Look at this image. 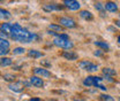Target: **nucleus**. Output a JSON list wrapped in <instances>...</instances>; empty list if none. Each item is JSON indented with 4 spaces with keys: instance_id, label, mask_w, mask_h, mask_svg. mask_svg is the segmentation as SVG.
Wrapping results in <instances>:
<instances>
[{
    "instance_id": "obj_5",
    "label": "nucleus",
    "mask_w": 120,
    "mask_h": 101,
    "mask_svg": "<svg viewBox=\"0 0 120 101\" xmlns=\"http://www.w3.org/2000/svg\"><path fill=\"white\" fill-rule=\"evenodd\" d=\"M65 6H60V5H56V3H49V5H44L43 6V10L44 12H53V10H62Z\"/></svg>"
},
{
    "instance_id": "obj_3",
    "label": "nucleus",
    "mask_w": 120,
    "mask_h": 101,
    "mask_svg": "<svg viewBox=\"0 0 120 101\" xmlns=\"http://www.w3.org/2000/svg\"><path fill=\"white\" fill-rule=\"evenodd\" d=\"M64 5H65V7H67L71 10H77L81 7V3L76 0H65Z\"/></svg>"
},
{
    "instance_id": "obj_21",
    "label": "nucleus",
    "mask_w": 120,
    "mask_h": 101,
    "mask_svg": "<svg viewBox=\"0 0 120 101\" xmlns=\"http://www.w3.org/2000/svg\"><path fill=\"white\" fill-rule=\"evenodd\" d=\"M90 64H91V62H90V61H81V62L79 63L80 68H81V69H83V70H87V68L89 67Z\"/></svg>"
},
{
    "instance_id": "obj_1",
    "label": "nucleus",
    "mask_w": 120,
    "mask_h": 101,
    "mask_svg": "<svg viewBox=\"0 0 120 101\" xmlns=\"http://www.w3.org/2000/svg\"><path fill=\"white\" fill-rule=\"evenodd\" d=\"M53 45H56L57 47H60V48H64V49H71L74 47V44L69 39H64V38H54Z\"/></svg>"
},
{
    "instance_id": "obj_11",
    "label": "nucleus",
    "mask_w": 120,
    "mask_h": 101,
    "mask_svg": "<svg viewBox=\"0 0 120 101\" xmlns=\"http://www.w3.org/2000/svg\"><path fill=\"white\" fill-rule=\"evenodd\" d=\"M80 16L83 18V20H87V21H91L94 18V15L90 13L89 10H81L80 12Z\"/></svg>"
},
{
    "instance_id": "obj_17",
    "label": "nucleus",
    "mask_w": 120,
    "mask_h": 101,
    "mask_svg": "<svg viewBox=\"0 0 120 101\" xmlns=\"http://www.w3.org/2000/svg\"><path fill=\"white\" fill-rule=\"evenodd\" d=\"M9 46H11V44L7 40V39H0V48H5V49H9Z\"/></svg>"
},
{
    "instance_id": "obj_19",
    "label": "nucleus",
    "mask_w": 120,
    "mask_h": 101,
    "mask_svg": "<svg viewBox=\"0 0 120 101\" xmlns=\"http://www.w3.org/2000/svg\"><path fill=\"white\" fill-rule=\"evenodd\" d=\"M94 44H95L97 47H101L102 49H105V51H107V49L110 48V46H109L106 43H104V42H95Z\"/></svg>"
},
{
    "instance_id": "obj_6",
    "label": "nucleus",
    "mask_w": 120,
    "mask_h": 101,
    "mask_svg": "<svg viewBox=\"0 0 120 101\" xmlns=\"http://www.w3.org/2000/svg\"><path fill=\"white\" fill-rule=\"evenodd\" d=\"M30 84L34 85L35 87H43L44 82H43V79H42L41 77H38V76H32V77L30 78Z\"/></svg>"
},
{
    "instance_id": "obj_23",
    "label": "nucleus",
    "mask_w": 120,
    "mask_h": 101,
    "mask_svg": "<svg viewBox=\"0 0 120 101\" xmlns=\"http://www.w3.org/2000/svg\"><path fill=\"white\" fill-rule=\"evenodd\" d=\"M2 78H4L5 80H7V82H14L15 80V76L9 75V73H5V75L2 76Z\"/></svg>"
},
{
    "instance_id": "obj_4",
    "label": "nucleus",
    "mask_w": 120,
    "mask_h": 101,
    "mask_svg": "<svg viewBox=\"0 0 120 101\" xmlns=\"http://www.w3.org/2000/svg\"><path fill=\"white\" fill-rule=\"evenodd\" d=\"M34 73H35L36 76H41V77H43V78L51 77V72L49 71L47 69H45V68H35V69H34Z\"/></svg>"
},
{
    "instance_id": "obj_7",
    "label": "nucleus",
    "mask_w": 120,
    "mask_h": 101,
    "mask_svg": "<svg viewBox=\"0 0 120 101\" xmlns=\"http://www.w3.org/2000/svg\"><path fill=\"white\" fill-rule=\"evenodd\" d=\"M23 83H12V84H9V90L11 91H14V92H22L23 91Z\"/></svg>"
},
{
    "instance_id": "obj_26",
    "label": "nucleus",
    "mask_w": 120,
    "mask_h": 101,
    "mask_svg": "<svg viewBox=\"0 0 120 101\" xmlns=\"http://www.w3.org/2000/svg\"><path fill=\"white\" fill-rule=\"evenodd\" d=\"M94 55H95V56H102V55H103V51H101V49H98V51H95Z\"/></svg>"
},
{
    "instance_id": "obj_14",
    "label": "nucleus",
    "mask_w": 120,
    "mask_h": 101,
    "mask_svg": "<svg viewBox=\"0 0 120 101\" xmlns=\"http://www.w3.org/2000/svg\"><path fill=\"white\" fill-rule=\"evenodd\" d=\"M12 63H13V61L9 58H1V60H0L1 67H8V66H12Z\"/></svg>"
},
{
    "instance_id": "obj_18",
    "label": "nucleus",
    "mask_w": 120,
    "mask_h": 101,
    "mask_svg": "<svg viewBox=\"0 0 120 101\" xmlns=\"http://www.w3.org/2000/svg\"><path fill=\"white\" fill-rule=\"evenodd\" d=\"M0 13H1V18L2 20H9L12 17L11 13L8 10H5V9H0Z\"/></svg>"
},
{
    "instance_id": "obj_16",
    "label": "nucleus",
    "mask_w": 120,
    "mask_h": 101,
    "mask_svg": "<svg viewBox=\"0 0 120 101\" xmlns=\"http://www.w3.org/2000/svg\"><path fill=\"white\" fill-rule=\"evenodd\" d=\"M49 29H50V31H53V32H57V33L64 31L61 25H57V24H50L49 25Z\"/></svg>"
},
{
    "instance_id": "obj_10",
    "label": "nucleus",
    "mask_w": 120,
    "mask_h": 101,
    "mask_svg": "<svg viewBox=\"0 0 120 101\" xmlns=\"http://www.w3.org/2000/svg\"><path fill=\"white\" fill-rule=\"evenodd\" d=\"M0 29H1V32H5L7 35H11L12 33V30H13V24H11V23H2L1 27H0Z\"/></svg>"
},
{
    "instance_id": "obj_9",
    "label": "nucleus",
    "mask_w": 120,
    "mask_h": 101,
    "mask_svg": "<svg viewBox=\"0 0 120 101\" xmlns=\"http://www.w3.org/2000/svg\"><path fill=\"white\" fill-rule=\"evenodd\" d=\"M105 9H106V10H109V12H111V13H116V12L118 10V6H117V3H116V2L109 1V2H106V3H105Z\"/></svg>"
},
{
    "instance_id": "obj_2",
    "label": "nucleus",
    "mask_w": 120,
    "mask_h": 101,
    "mask_svg": "<svg viewBox=\"0 0 120 101\" xmlns=\"http://www.w3.org/2000/svg\"><path fill=\"white\" fill-rule=\"evenodd\" d=\"M60 22V25L61 27H65V28H69V29H73L76 27V23L73 18L71 17H61L59 20Z\"/></svg>"
},
{
    "instance_id": "obj_25",
    "label": "nucleus",
    "mask_w": 120,
    "mask_h": 101,
    "mask_svg": "<svg viewBox=\"0 0 120 101\" xmlns=\"http://www.w3.org/2000/svg\"><path fill=\"white\" fill-rule=\"evenodd\" d=\"M8 52H9V49H5V48H0V54H1V56L4 58V55H6V54H8Z\"/></svg>"
},
{
    "instance_id": "obj_20",
    "label": "nucleus",
    "mask_w": 120,
    "mask_h": 101,
    "mask_svg": "<svg viewBox=\"0 0 120 101\" xmlns=\"http://www.w3.org/2000/svg\"><path fill=\"white\" fill-rule=\"evenodd\" d=\"M24 52H26V49L23 47H15L13 49V53L15 55H22V54H24Z\"/></svg>"
},
{
    "instance_id": "obj_30",
    "label": "nucleus",
    "mask_w": 120,
    "mask_h": 101,
    "mask_svg": "<svg viewBox=\"0 0 120 101\" xmlns=\"http://www.w3.org/2000/svg\"><path fill=\"white\" fill-rule=\"evenodd\" d=\"M30 101H42V100H41V99H38V98H32Z\"/></svg>"
},
{
    "instance_id": "obj_13",
    "label": "nucleus",
    "mask_w": 120,
    "mask_h": 101,
    "mask_svg": "<svg viewBox=\"0 0 120 101\" xmlns=\"http://www.w3.org/2000/svg\"><path fill=\"white\" fill-rule=\"evenodd\" d=\"M102 71H103L104 76H109V77H112V76H116L117 75V71L114 69H111V68H104Z\"/></svg>"
},
{
    "instance_id": "obj_32",
    "label": "nucleus",
    "mask_w": 120,
    "mask_h": 101,
    "mask_svg": "<svg viewBox=\"0 0 120 101\" xmlns=\"http://www.w3.org/2000/svg\"><path fill=\"white\" fill-rule=\"evenodd\" d=\"M118 42H119V43H120V36H119V37H118Z\"/></svg>"
},
{
    "instance_id": "obj_27",
    "label": "nucleus",
    "mask_w": 120,
    "mask_h": 101,
    "mask_svg": "<svg viewBox=\"0 0 120 101\" xmlns=\"http://www.w3.org/2000/svg\"><path fill=\"white\" fill-rule=\"evenodd\" d=\"M41 64H42V66H44V67H47V68H49V67H51V63H50V62H47V61H41Z\"/></svg>"
},
{
    "instance_id": "obj_31",
    "label": "nucleus",
    "mask_w": 120,
    "mask_h": 101,
    "mask_svg": "<svg viewBox=\"0 0 120 101\" xmlns=\"http://www.w3.org/2000/svg\"><path fill=\"white\" fill-rule=\"evenodd\" d=\"M73 101H83V100H81V99H74Z\"/></svg>"
},
{
    "instance_id": "obj_15",
    "label": "nucleus",
    "mask_w": 120,
    "mask_h": 101,
    "mask_svg": "<svg viewBox=\"0 0 120 101\" xmlns=\"http://www.w3.org/2000/svg\"><path fill=\"white\" fill-rule=\"evenodd\" d=\"M94 84H95V80H94V76H89V77H87L84 80H83V85L84 86H94Z\"/></svg>"
},
{
    "instance_id": "obj_29",
    "label": "nucleus",
    "mask_w": 120,
    "mask_h": 101,
    "mask_svg": "<svg viewBox=\"0 0 120 101\" xmlns=\"http://www.w3.org/2000/svg\"><path fill=\"white\" fill-rule=\"evenodd\" d=\"M114 24H116L117 27H119L120 28V20H116V21H114Z\"/></svg>"
},
{
    "instance_id": "obj_24",
    "label": "nucleus",
    "mask_w": 120,
    "mask_h": 101,
    "mask_svg": "<svg viewBox=\"0 0 120 101\" xmlns=\"http://www.w3.org/2000/svg\"><path fill=\"white\" fill-rule=\"evenodd\" d=\"M101 99H102V101H114L113 97H111L109 94H102L101 95Z\"/></svg>"
},
{
    "instance_id": "obj_8",
    "label": "nucleus",
    "mask_w": 120,
    "mask_h": 101,
    "mask_svg": "<svg viewBox=\"0 0 120 101\" xmlns=\"http://www.w3.org/2000/svg\"><path fill=\"white\" fill-rule=\"evenodd\" d=\"M62 56L65 59H67V60H71V61H75V60H77V58H79V55L76 53H74V52H72V51L64 52L62 53Z\"/></svg>"
},
{
    "instance_id": "obj_33",
    "label": "nucleus",
    "mask_w": 120,
    "mask_h": 101,
    "mask_svg": "<svg viewBox=\"0 0 120 101\" xmlns=\"http://www.w3.org/2000/svg\"><path fill=\"white\" fill-rule=\"evenodd\" d=\"M119 18H120V15H119Z\"/></svg>"
},
{
    "instance_id": "obj_22",
    "label": "nucleus",
    "mask_w": 120,
    "mask_h": 101,
    "mask_svg": "<svg viewBox=\"0 0 120 101\" xmlns=\"http://www.w3.org/2000/svg\"><path fill=\"white\" fill-rule=\"evenodd\" d=\"M95 8L103 14V12H104V9H105V5H103L102 2H96L95 3Z\"/></svg>"
},
{
    "instance_id": "obj_12",
    "label": "nucleus",
    "mask_w": 120,
    "mask_h": 101,
    "mask_svg": "<svg viewBox=\"0 0 120 101\" xmlns=\"http://www.w3.org/2000/svg\"><path fill=\"white\" fill-rule=\"evenodd\" d=\"M28 55H29L30 58H32V59H39V58H42L44 54H43V53H41L39 51H36V49H30L29 52H28Z\"/></svg>"
},
{
    "instance_id": "obj_28",
    "label": "nucleus",
    "mask_w": 120,
    "mask_h": 101,
    "mask_svg": "<svg viewBox=\"0 0 120 101\" xmlns=\"http://www.w3.org/2000/svg\"><path fill=\"white\" fill-rule=\"evenodd\" d=\"M105 79H107L109 82H111V83H113L114 82V79H112L111 77H109V76H105Z\"/></svg>"
}]
</instances>
